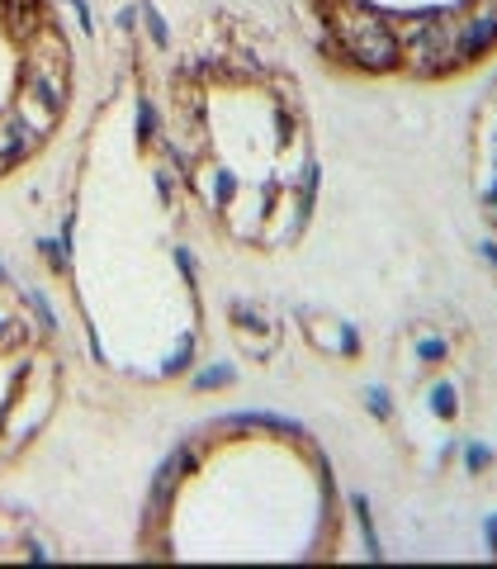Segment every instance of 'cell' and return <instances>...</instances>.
I'll return each mask as SVG.
<instances>
[{"instance_id":"obj_1","label":"cell","mask_w":497,"mask_h":569,"mask_svg":"<svg viewBox=\"0 0 497 569\" xmlns=\"http://www.w3.org/2000/svg\"><path fill=\"white\" fill-rule=\"evenodd\" d=\"M200 228L166 142L156 62L142 39H123L71 142L48 242L81 347L114 380L162 389L200 366Z\"/></svg>"},{"instance_id":"obj_2","label":"cell","mask_w":497,"mask_h":569,"mask_svg":"<svg viewBox=\"0 0 497 569\" xmlns=\"http://www.w3.org/2000/svg\"><path fill=\"white\" fill-rule=\"evenodd\" d=\"M162 86V123L204 233L246 257L304 242L323 157L304 77L271 29L237 10H204L175 39Z\"/></svg>"},{"instance_id":"obj_3","label":"cell","mask_w":497,"mask_h":569,"mask_svg":"<svg viewBox=\"0 0 497 569\" xmlns=\"http://www.w3.org/2000/svg\"><path fill=\"white\" fill-rule=\"evenodd\" d=\"M346 550V498L308 427L265 413L200 422L142 498L133 556L152 565H323Z\"/></svg>"},{"instance_id":"obj_4","label":"cell","mask_w":497,"mask_h":569,"mask_svg":"<svg viewBox=\"0 0 497 569\" xmlns=\"http://www.w3.org/2000/svg\"><path fill=\"white\" fill-rule=\"evenodd\" d=\"M332 77L450 86L497 62V0H284Z\"/></svg>"},{"instance_id":"obj_5","label":"cell","mask_w":497,"mask_h":569,"mask_svg":"<svg viewBox=\"0 0 497 569\" xmlns=\"http://www.w3.org/2000/svg\"><path fill=\"white\" fill-rule=\"evenodd\" d=\"M478 351L455 318H413L388 347L369 408L417 470H440L478 418Z\"/></svg>"},{"instance_id":"obj_6","label":"cell","mask_w":497,"mask_h":569,"mask_svg":"<svg viewBox=\"0 0 497 569\" xmlns=\"http://www.w3.org/2000/svg\"><path fill=\"white\" fill-rule=\"evenodd\" d=\"M77 104V48L58 0H0V181L62 138Z\"/></svg>"},{"instance_id":"obj_7","label":"cell","mask_w":497,"mask_h":569,"mask_svg":"<svg viewBox=\"0 0 497 569\" xmlns=\"http://www.w3.org/2000/svg\"><path fill=\"white\" fill-rule=\"evenodd\" d=\"M67 395L58 323L0 261V479L39 451Z\"/></svg>"},{"instance_id":"obj_8","label":"cell","mask_w":497,"mask_h":569,"mask_svg":"<svg viewBox=\"0 0 497 569\" xmlns=\"http://www.w3.org/2000/svg\"><path fill=\"white\" fill-rule=\"evenodd\" d=\"M465 171H469V200L478 219L488 223L497 238V71L488 77L484 96L469 110V133H465Z\"/></svg>"},{"instance_id":"obj_9","label":"cell","mask_w":497,"mask_h":569,"mask_svg":"<svg viewBox=\"0 0 497 569\" xmlns=\"http://www.w3.org/2000/svg\"><path fill=\"white\" fill-rule=\"evenodd\" d=\"M48 556L52 546L43 541V531L24 512L0 508V560H48Z\"/></svg>"}]
</instances>
